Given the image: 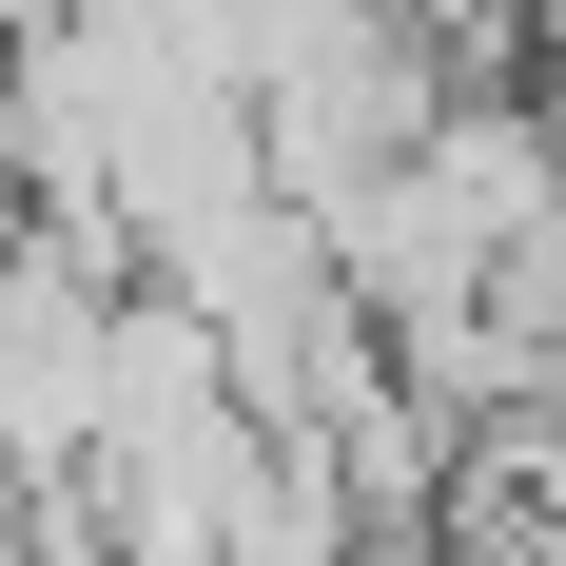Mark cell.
Wrapping results in <instances>:
<instances>
[{
    "label": "cell",
    "mask_w": 566,
    "mask_h": 566,
    "mask_svg": "<svg viewBox=\"0 0 566 566\" xmlns=\"http://www.w3.org/2000/svg\"><path fill=\"white\" fill-rule=\"evenodd\" d=\"M59 20H78V0H0V40H59Z\"/></svg>",
    "instance_id": "cell-1"
}]
</instances>
